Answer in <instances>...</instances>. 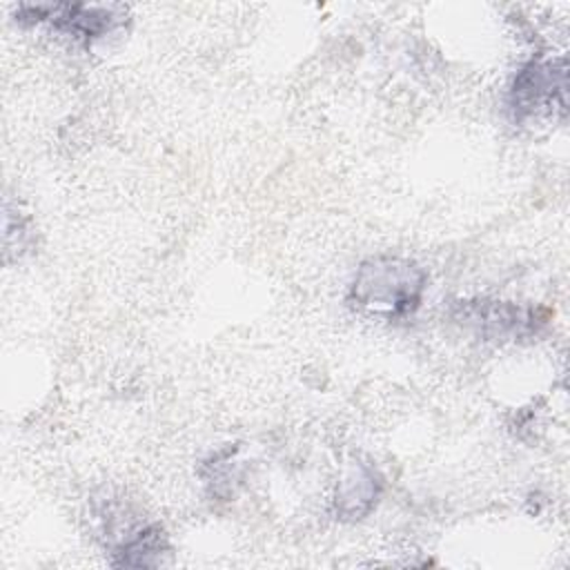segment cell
<instances>
[{
	"label": "cell",
	"mask_w": 570,
	"mask_h": 570,
	"mask_svg": "<svg viewBox=\"0 0 570 570\" xmlns=\"http://www.w3.org/2000/svg\"><path fill=\"white\" fill-rule=\"evenodd\" d=\"M416 269L410 263L387 261L385 265L374 263L372 267H363L361 278L356 281L358 298L365 305L392 307V312L407 309L421 289V281L414 278Z\"/></svg>",
	"instance_id": "obj_1"
}]
</instances>
